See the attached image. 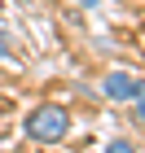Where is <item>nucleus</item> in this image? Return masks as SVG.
<instances>
[{
    "instance_id": "f257e3e1",
    "label": "nucleus",
    "mask_w": 145,
    "mask_h": 153,
    "mask_svg": "<svg viewBox=\"0 0 145 153\" xmlns=\"http://www.w3.org/2000/svg\"><path fill=\"white\" fill-rule=\"evenodd\" d=\"M66 131H71V118H66V109H62V105H53V101L40 105L35 114L26 118V136L40 140V144H57Z\"/></svg>"
},
{
    "instance_id": "f03ea898",
    "label": "nucleus",
    "mask_w": 145,
    "mask_h": 153,
    "mask_svg": "<svg viewBox=\"0 0 145 153\" xmlns=\"http://www.w3.org/2000/svg\"><path fill=\"white\" fill-rule=\"evenodd\" d=\"M101 92H106V101H136L145 88H141V79H136V74H128V70H110L106 83H101Z\"/></svg>"
},
{
    "instance_id": "7ed1b4c3",
    "label": "nucleus",
    "mask_w": 145,
    "mask_h": 153,
    "mask_svg": "<svg viewBox=\"0 0 145 153\" xmlns=\"http://www.w3.org/2000/svg\"><path fill=\"white\" fill-rule=\"evenodd\" d=\"M106 153H136V149H132V140H110Z\"/></svg>"
},
{
    "instance_id": "20e7f679",
    "label": "nucleus",
    "mask_w": 145,
    "mask_h": 153,
    "mask_svg": "<svg viewBox=\"0 0 145 153\" xmlns=\"http://www.w3.org/2000/svg\"><path fill=\"white\" fill-rule=\"evenodd\" d=\"M132 114H136V118H141V123H145V92L136 96V105H132Z\"/></svg>"
},
{
    "instance_id": "39448f33",
    "label": "nucleus",
    "mask_w": 145,
    "mask_h": 153,
    "mask_svg": "<svg viewBox=\"0 0 145 153\" xmlns=\"http://www.w3.org/2000/svg\"><path fill=\"white\" fill-rule=\"evenodd\" d=\"M75 4H84V9H97V4H101V0H75Z\"/></svg>"
},
{
    "instance_id": "423d86ee",
    "label": "nucleus",
    "mask_w": 145,
    "mask_h": 153,
    "mask_svg": "<svg viewBox=\"0 0 145 153\" xmlns=\"http://www.w3.org/2000/svg\"><path fill=\"white\" fill-rule=\"evenodd\" d=\"M0 57H9V48H5V39H0Z\"/></svg>"
}]
</instances>
